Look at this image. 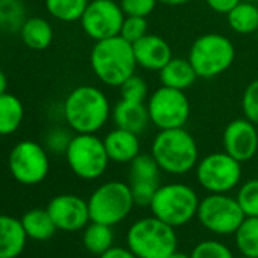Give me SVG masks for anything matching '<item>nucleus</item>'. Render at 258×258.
Masks as SVG:
<instances>
[{
  "label": "nucleus",
  "mask_w": 258,
  "mask_h": 258,
  "mask_svg": "<svg viewBox=\"0 0 258 258\" xmlns=\"http://www.w3.org/2000/svg\"><path fill=\"white\" fill-rule=\"evenodd\" d=\"M199 202L201 199L193 187L182 182H170L158 187L149 208L152 216L178 228L196 217Z\"/></svg>",
  "instance_id": "423d86ee"
},
{
  "label": "nucleus",
  "mask_w": 258,
  "mask_h": 258,
  "mask_svg": "<svg viewBox=\"0 0 258 258\" xmlns=\"http://www.w3.org/2000/svg\"><path fill=\"white\" fill-rule=\"evenodd\" d=\"M158 73L161 85L181 91H187L198 79L196 70L193 69L188 58L173 56Z\"/></svg>",
  "instance_id": "aec40b11"
},
{
  "label": "nucleus",
  "mask_w": 258,
  "mask_h": 258,
  "mask_svg": "<svg viewBox=\"0 0 258 258\" xmlns=\"http://www.w3.org/2000/svg\"><path fill=\"white\" fill-rule=\"evenodd\" d=\"M90 0H44L47 13L64 23L79 22L84 16Z\"/></svg>",
  "instance_id": "bb28decb"
},
{
  "label": "nucleus",
  "mask_w": 258,
  "mask_h": 258,
  "mask_svg": "<svg viewBox=\"0 0 258 258\" xmlns=\"http://www.w3.org/2000/svg\"><path fill=\"white\" fill-rule=\"evenodd\" d=\"M133 49L137 66L149 72H160L173 58L172 47L167 40L155 34L145 35L133 44Z\"/></svg>",
  "instance_id": "dca6fc26"
},
{
  "label": "nucleus",
  "mask_w": 258,
  "mask_h": 258,
  "mask_svg": "<svg viewBox=\"0 0 258 258\" xmlns=\"http://www.w3.org/2000/svg\"><path fill=\"white\" fill-rule=\"evenodd\" d=\"M161 169L152 154H140L129 163V182L160 184Z\"/></svg>",
  "instance_id": "a878e982"
},
{
  "label": "nucleus",
  "mask_w": 258,
  "mask_h": 258,
  "mask_svg": "<svg viewBox=\"0 0 258 258\" xmlns=\"http://www.w3.org/2000/svg\"><path fill=\"white\" fill-rule=\"evenodd\" d=\"M99 258H139L129 247L112 246L106 252H103Z\"/></svg>",
  "instance_id": "58836bf2"
},
{
  "label": "nucleus",
  "mask_w": 258,
  "mask_h": 258,
  "mask_svg": "<svg viewBox=\"0 0 258 258\" xmlns=\"http://www.w3.org/2000/svg\"><path fill=\"white\" fill-rule=\"evenodd\" d=\"M187 58L198 78L213 79L223 75L234 64L235 46L226 35L208 32L193 41Z\"/></svg>",
  "instance_id": "39448f33"
},
{
  "label": "nucleus",
  "mask_w": 258,
  "mask_h": 258,
  "mask_svg": "<svg viewBox=\"0 0 258 258\" xmlns=\"http://www.w3.org/2000/svg\"><path fill=\"white\" fill-rule=\"evenodd\" d=\"M25 106L22 100L11 93L0 94V136H11L22 126Z\"/></svg>",
  "instance_id": "5701e85b"
},
{
  "label": "nucleus",
  "mask_w": 258,
  "mask_h": 258,
  "mask_svg": "<svg viewBox=\"0 0 258 258\" xmlns=\"http://www.w3.org/2000/svg\"><path fill=\"white\" fill-rule=\"evenodd\" d=\"M196 179L208 193H229L241 181V163L225 151L211 152L199 158L196 167Z\"/></svg>",
  "instance_id": "1a4fd4ad"
},
{
  "label": "nucleus",
  "mask_w": 258,
  "mask_h": 258,
  "mask_svg": "<svg viewBox=\"0 0 258 258\" xmlns=\"http://www.w3.org/2000/svg\"><path fill=\"white\" fill-rule=\"evenodd\" d=\"M243 258H249V256H243Z\"/></svg>",
  "instance_id": "37998d69"
},
{
  "label": "nucleus",
  "mask_w": 258,
  "mask_h": 258,
  "mask_svg": "<svg viewBox=\"0 0 258 258\" xmlns=\"http://www.w3.org/2000/svg\"><path fill=\"white\" fill-rule=\"evenodd\" d=\"M124 17L120 4L115 0H90L79 23L88 38L100 41L120 35Z\"/></svg>",
  "instance_id": "ddd939ff"
},
{
  "label": "nucleus",
  "mask_w": 258,
  "mask_h": 258,
  "mask_svg": "<svg viewBox=\"0 0 258 258\" xmlns=\"http://www.w3.org/2000/svg\"><path fill=\"white\" fill-rule=\"evenodd\" d=\"M234 235L235 246L243 256L258 258V217H244Z\"/></svg>",
  "instance_id": "cd10ccee"
},
{
  "label": "nucleus",
  "mask_w": 258,
  "mask_h": 258,
  "mask_svg": "<svg viewBox=\"0 0 258 258\" xmlns=\"http://www.w3.org/2000/svg\"><path fill=\"white\" fill-rule=\"evenodd\" d=\"M241 2V0H205L207 7L217 13V14H228L231 10H234L238 4Z\"/></svg>",
  "instance_id": "4c0bfd02"
},
{
  "label": "nucleus",
  "mask_w": 258,
  "mask_h": 258,
  "mask_svg": "<svg viewBox=\"0 0 258 258\" xmlns=\"http://www.w3.org/2000/svg\"><path fill=\"white\" fill-rule=\"evenodd\" d=\"M111 102L94 85L75 87L62 103V117L75 134H97L109 121Z\"/></svg>",
  "instance_id": "f257e3e1"
},
{
  "label": "nucleus",
  "mask_w": 258,
  "mask_h": 258,
  "mask_svg": "<svg viewBox=\"0 0 258 258\" xmlns=\"http://www.w3.org/2000/svg\"><path fill=\"white\" fill-rule=\"evenodd\" d=\"M87 202L91 222L109 226L124 220L136 205L131 187L121 181H108L100 184L90 195Z\"/></svg>",
  "instance_id": "0eeeda50"
},
{
  "label": "nucleus",
  "mask_w": 258,
  "mask_h": 258,
  "mask_svg": "<svg viewBox=\"0 0 258 258\" xmlns=\"http://www.w3.org/2000/svg\"><path fill=\"white\" fill-rule=\"evenodd\" d=\"M73 139V134L66 127H52L50 131L46 134L44 139V148L47 152L52 154H66L70 142Z\"/></svg>",
  "instance_id": "f704fd0d"
},
{
  "label": "nucleus",
  "mask_w": 258,
  "mask_h": 258,
  "mask_svg": "<svg viewBox=\"0 0 258 258\" xmlns=\"http://www.w3.org/2000/svg\"><path fill=\"white\" fill-rule=\"evenodd\" d=\"M8 169L13 178L23 185L41 184L50 170L47 149L32 140L19 142L8 155Z\"/></svg>",
  "instance_id": "f8f14e48"
},
{
  "label": "nucleus",
  "mask_w": 258,
  "mask_h": 258,
  "mask_svg": "<svg viewBox=\"0 0 258 258\" xmlns=\"http://www.w3.org/2000/svg\"><path fill=\"white\" fill-rule=\"evenodd\" d=\"M133 191V198L136 205L139 207H149L158 187L161 184H149V182H127Z\"/></svg>",
  "instance_id": "e433bc0d"
},
{
  "label": "nucleus",
  "mask_w": 258,
  "mask_h": 258,
  "mask_svg": "<svg viewBox=\"0 0 258 258\" xmlns=\"http://www.w3.org/2000/svg\"><path fill=\"white\" fill-rule=\"evenodd\" d=\"M241 112L243 117L258 126V78L244 87L241 94Z\"/></svg>",
  "instance_id": "473e14b6"
},
{
  "label": "nucleus",
  "mask_w": 258,
  "mask_h": 258,
  "mask_svg": "<svg viewBox=\"0 0 258 258\" xmlns=\"http://www.w3.org/2000/svg\"><path fill=\"white\" fill-rule=\"evenodd\" d=\"M46 208L59 231H81L91 222L88 202L76 195H58Z\"/></svg>",
  "instance_id": "2eb2a0df"
},
{
  "label": "nucleus",
  "mask_w": 258,
  "mask_h": 258,
  "mask_svg": "<svg viewBox=\"0 0 258 258\" xmlns=\"http://www.w3.org/2000/svg\"><path fill=\"white\" fill-rule=\"evenodd\" d=\"M90 66L94 76L108 87H120L137 70L133 44L120 35L94 41L90 53Z\"/></svg>",
  "instance_id": "f03ea898"
},
{
  "label": "nucleus",
  "mask_w": 258,
  "mask_h": 258,
  "mask_svg": "<svg viewBox=\"0 0 258 258\" xmlns=\"http://www.w3.org/2000/svg\"><path fill=\"white\" fill-rule=\"evenodd\" d=\"M64 155L70 170L85 181L100 178L111 163L103 139L96 134H75Z\"/></svg>",
  "instance_id": "6e6552de"
},
{
  "label": "nucleus",
  "mask_w": 258,
  "mask_h": 258,
  "mask_svg": "<svg viewBox=\"0 0 258 258\" xmlns=\"http://www.w3.org/2000/svg\"><path fill=\"white\" fill-rule=\"evenodd\" d=\"M26 22V7L23 0H0V31L20 32Z\"/></svg>",
  "instance_id": "c85d7f7f"
},
{
  "label": "nucleus",
  "mask_w": 258,
  "mask_h": 258,
  "mask_svg": "<svg viewBox=\"0 0 258 258\" xmlns=\"http://www.w3.org/2000/svg\"><path fill=\"white\" fill-rule=\"evenodd\" d=\"M235 199L246 217H258V178L243 182Z\"/></svg>",
  "instance_id": "c756f323"
},
{
  "label": "nucleus",
  "mask_w": 258,
  "mask_h": 258,
  "mask_svg": "<svg viewBox=\"0 0 258 258\" xmlns=\"http://www.w3.org/2000/svg\"><path fill=\"white\" fill-rule=\"evenodd\" d=\"M126 243L139 258H167L178 247L175 228L155 216L133 223L126 234Z\"/></svg>",
  "instance_id": "20e7f679"
},
{
  "label": "nucleus",
  "mask_w": 258,
  "mask_h": 258,
  "mask_svg": "<svg viewBox=\"0 0 258 258\" xmlns=\"http://www.w3.org/2000/svg\"><path fill=\"white\" fill-rule=\"evenodd\" d=\"M151 124H154L158 131L161 129H175L184 127L188 121L191 106L185 91L158 87L152 91L146 100Z\"/></svg>",
  "instance_id": "9d476101"
},
{
  "label": "nucleus",
  "mask_w": 258,
  "mask_h": 258,
  "mask_svg": "<svg viewBox=\"0 0 258 258\" xmlns=\"http://www.w3.org/2000/svg\"><path fill=\"white\" fill-rule=\"evenodd\" d=\"M114 241V232L112 226L99 223V222H90L84 228V235H82V243L85 249L93 253V255H102L106 252L109 247H112Z\"/></svg>",
  "instance_id": "393cba45"
},
{
  "label": "nucleus",
  "mask_w": 258,
  "mask_h": 258,
  "mask_svg": "<svg viewBox=\"0 0 258 258\" xmlns=\"http://www.w3.org/2000/svg\"><path fill=\"white\" fill-rule=\"evenodd\" d=\"M111 120L115 127L126 129L134 134H142L151 124L148 106L143 102H131L120 99L114 106L111 112Z\"/></svg>",
  "instance_id": "a211bd4d"
},
{
  "label": "nucleus",
  "mask_w": 258,
  "mask_h": 258,
  "mask_svg": "<svg viewBox=\"0 0 258 258\" xmlns=\"http://www.w3.org/2000/svg\"><path fill=\"white\" fill-rule=\"evenodd\" d=\"M26 231L20 219L0 214V258H17L25 250Z\"/></svg>",
  "instance_id": "6ab92c4d"
},
{
  "label": "nucleus",
  "mask_w": 258,
  "mask_h": 258,
  "mask_svg": "<svg viewBox=\"0 0 258 258\" xmlns=\"http://www.w3.org/2000/svg\"><path fill=\"white\" fill-rule=\"evenodd\" d=\"M8 90V76L4 70H0V94L7 93Z\"/></svg>",
  "instance_id": "a19ab883"
},
{
  "label": "nucleus",
  "mask_w": 258,
  "mask_h": 258,
  "mask_svg": "<svg viewBox=\"0 0 258 258\" xmlns=\"http://www.w3.org/2000/svg\"><path fill=\"white\" fill-rule=\"evenodd\" d=\"M222 146L237 161L247 163L258 154V129L246 117L231 120L222 134Z\"/></svg>",
  "instance_id": "4468645a"
},
{
  "label": "nucleus",
  "mask_w": 258,
  "mask_h": 258,
  "mask_svg": "<svg viewBox=\"0 0 258 258\" xmlns=\"http://www.w3.org/2000/svg\"><path fill=\"white\" fill-rule=\"evenodd\" d=\"M190 0H158L160 5H164V7H182V5H187Z\"/></svg>",
  "instance_id": "ea45409f"
},
{
  "label": "nucleus",
  "mask_w": 258,
  "mask_h": 258,
  "mask_svg": "<svg viewBox=\"0 0 258 258\" xmlns=\"http://www.w3.org/2000/svg\"><path fill=\"white\" fill-rule=\"evenodd\" d=\"M191 258H234L228 246L216 240H205L195 246L190 253Z\"/></svg>",
  "instance_id": "72a5a7b5"
},
{
  "label": "nucleus",
  "mask_w": 258,
  "mask_h": 258,
  "mask_svg": "<svg viewBox=\"0 0 258 258\" xmlns=\"http://www.w3.org/2000/svg\"><path fill=\"white\" fill-rule=\"evenodd\" d=\"M196 217L210 232L228 235L237 231L246 216L235 198L228 193H210L199 202Z\"/></svg>",
  "instance_id": "9b49d317"
},
{
  "label": "nucleus",
  "mask_w": 258,
  "mask_h": 258,
  "mask_svg": "<svg viewBox=\"0 0 258 258\" xmlns=\"http://www.w3.org/2000/svg\"><path fill=\"white\" fill-rule=\"evenodd\" d=\"M151 154L163 172L175 176L195 170L199 161L196 139L187 131L185 126L158 131L152 140Z\"/></svg>",
  "instance_id": "7ed1b4c3"
},
{
  "label": "nucleus",
  "mask_w": 258,
  "mask_h": 258,
  "mask_svg": "<svg viewBox=\"0 0 258 258\" xmlns=\"http://www.w3.org/2000/svg\"><path fill=\"white\" fill-rule=\"evenodd\" d=\"M20 38L31 50L41 52L52 44L53 28L43 17H29L20 29Z\"/></svg>",
  "instance_id": "412c9836"
},
{
  "label": "nucleus",
  "mask_w": 258,
  "mask_h": 258,
  "mask_svg": "<svg viewBox=\"0 0 258 258\" xmlns=\"http://www.w3.org/2000/svg\"><path fill=\"white\" fill-rule=\"evenodd\" d=\"M228 26L238 35L258 32V7L252 2H241L226 14Z\"/></svg>",
  "instance_id": "b1692460"
},
{
  "label": "nucleus",
  "mask_w": 258,
  "mask_h": 258,
  "mask_svg": "<svg viewBox=\"0 0 258 258\" xmlns=\"http://www.w3.org/2000/svg\"><path fill=\"white\" fill-rule=\"evenodd\" d=\"M120 7L124 13V16H133V17H149L157 5L158 0H120Z\"/></svg>",
  "instance_id": "c9c22d12"
},
{
  "label": "nucleus",
  "mask_w": 258,
  "mask_h": 258,
  "mask_svg": "<svg viewBox=\"0 0 258 258\" xmlns=\"http://www.w3.org/2000/svg\"><path fill=\"white\" fill-rule=\"evenodd\" d=\"M120 97L124 100H131V102H143L146 103L148 97H149V85L148 82L139 76V75H133L129 76L120 87Z\"/></svg>",
  "instance_id": "7c9ffc66"
},
{
  "label": "nucleus",
  "mask_w": 258,
  "mask_h": 258,
  "mask_svg": "<svg viewBox=\"0 0 258 258\" xmlns=\"http://www.w3.org/2000/svg\"><path fill=\"white\" fill-rule=\"evenodd\" d=\"M167 258H191L190 255H185V253H181V252H173L170 256H167Z\"/></svg>",
  "instance_id": "79ce46f5"
},
{
  "label": "nucleus",
  "mask_w": 258,
  "mask_h": 258,
  "mask_svg": "<svg viewBox=\"0 0 258 258\" xmlns=\"http://www.w3.org/2000/svg\"><path fill=\"white\" fill-rule=\"evenodd\" d=\"M103 145L111 163L129 164L142 154V142L139 134L114 127L103 137Z\"/></svg>",
  "instance_id": "f3484780"
},
{
  "label": "nucleus",
  "mask_w": 258,
  "mask_h": 258,
  "mask_svg": "<svg viewBox=\"0 0 258 258\" xmlns=\"http://www.w3.org/2000/svg\"><path fill=\"white\" fill-rule=\"evenodd\" d=\"M149 34V23L146 17H133L126 16L120 29V37L124 38L127 43H137L145 35Z\"/></svg>",
  "instance_id": "2f4dec72"
},
{
  "label": "nucleus",
  "mask_w": 258,
  "mask_h": 258,
  "mask_svg": "<svg viewBox=\"0 0 258 258\" xmlns=\"http://www.w3.org/2000/svg\"><path fill=\"white\" fill-rule=\"evenodd\" d=\"M20 220L28 238H32L35 241H46L52 238L53 234L58 231L47 208H32L26 211Z\"/></svg>",
  "instance_id": "4be33fe9"
}]
</instances>
